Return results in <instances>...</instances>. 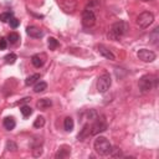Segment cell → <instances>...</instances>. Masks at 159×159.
Returning a JSON list of instances; mask_svg holds the SVG:
<instances>
[{
    "instance_id": "1",
    "label": "cell",
    "mask_w": 159,
    "mask_h": 159,
    "mask_svg": "<svg viewBox=\"0 0 159 159\" xmlns=\"http://www.w3.org/2000/svg\"><path fill=\"white\" fill-rule=\"evenodd\" d=\"M128 31V24L125 21H117L111 26V30L108 31L107 36L109 40L117 41L119 40L122 36H124Z\"/></svg>"
},
{
    "instance_id": "2",
    "label": "cell",
    "mask_w": 159,
    "mask_h": 159,
    "mask_svg": "<svg viewBox=\"0 0 159 159\" xmlns=\"http://www.w3.org/2000/svg\"><path fill=\"white\" fill-rule=\"evenodd\" d=\"M93 148H94V150L99 155L104 157V155H109V153L112 150V144L109 143V140L107 138H104V137H97L94 139Z\"/></svg>"
},
{
    "instance_id": "3",
    "label": "cell",
    "mask_w": 159,
    "mask_h": 159,
    "mask_svg": "<svg viewBox=\"0 0 159 159\" xmlns=\"http://www.w3.org/2000/svg\"><path fill=\"white\" fill-rule=\"evenodd\" d=\"M138 86H139V91L142 93H147V92L152 91L153 87L157 86V78L150 76V75H144L139 78Z\"/></svg>"
},
{
    "instance_id": "4",
    "label": "cell",
    "mask_w": 159,
    "mask_h": 159,
    "mask_svg": "<svg viewBox=\"0 0 159 159\" xmlns=\"http://www.w3.org/2000/svg\"><path fill=\"white\" fill-rule=\"evenodd\" d=\"M112 84V78L109 73H103L97 80V91L99 93H106Z\"/></svg>"
},
{
    "instance_id": "5",
    "label": "cell",
    "mask_w": 159,
    "mask_h": 159,
    "mask_svg": "<svg viewBox=\"0 0 159 159\" xmlns=\"http://www.w3.org/2000/svg\"><path fill=\"white\" fill-rule=\"evenodd\" d=\"M107 129V122L104 117H97L93 122V124L89 127V135H96L98 133H102Z\"/></svg>"
},
{
    "instance_id": "6",
    "label": "cell",
    "mask_w": 159,
    "mask_h": 159,
    "mask_svg": "<svg viewBox=\"0 0 159 159\" xmlns=\"http://www.w3.org/2000/svg\"><path fill=\"white\" fill-rule=\"evenodd\" d=\"M153 21H154V15L150 11H143L137 17V25L142 29L148 27L149 25H152Z\"/></svg>"
},
{
    "instance_id": "7",
    "label": "cell",
    "mask_w": 159,
    "mask_h": 159,
    "mask_svg": "<svg viewBox=\"0 0 159 159\" xmlns=\"http://www.w3.org/2000/svg\"><path fill=\"white\" fill-rule=\"evenodd\" d=\"M82 24L84 27H92L96 24V15L93 11L84 9L82 12Z\"/></svg>"
},
{
    "instance_id": "8",
    "label": "cell",
    "mask_w": 159,
    "mask_h": 159,
    "mask_svg": "<svg viewBox=\"0 0 159 159\" xmlns=\"http://www.w3.org/2000/svg\"><path fill=\"white\" fill-rule=\"evenodd\" d=\"M137 56H138V58L140 60V61H143V62H153L154 60H155V53L153 52V51H150V50H148V48H140L138 52H137Z\"/></svg>"
},
{
    "instance_id": "9",
    "label": "cell",
    "mask_w": 159,
    "mask_h": 159,
    "mask_svg": "<svg viewBox=\"0 0 159 159\" xmlns=\"http://www.w3.org/2000/svg\"><path fill=\"white\" fill-rule=\"evenodd\" d=\"M60 6L65 12L72 14L77 9V0H61L60 1Z\"/></svg>"
},
{
    "instance_id": "10",
    "label": "cell",
    "mask_w": 159,
    "mask_h": 159,
    "mask_svg": "<svg viewBox=\"0 0 159 159\" xmlns=\"http://www.w3.org/2000/svg\"><path fill=\"white\" fill-rule=\"evenodd\" d=\"M26 34L30 36V37H34V39H40L43 36V31L40 30L39 27L36 26H27L26 27Z\"/></svg>"
},
{
    "instance_id": "11",
    "label": "cell",
    "mask_w": 159,
    "mask_h": 159,
    "mask_svg": "<svg viewBox=\"0 0 159 159\" xmlns=\"http://www.w3.org/2000/svg\"><path fill=\"white\" fill-rule=\"evenodd\" d=\"M45 61H46V55L45 53H36V55H34L32 57H31V62H32V65L35 66V67H41L43 63H45Z\"/></svg>"
},
{
    "instance_id": "12",
    "label": "cell",
    "mask_w": 159,
    "mask_h": 159,
    "mask_svg": "<svg viewBox=\"0 0 159 159\" xmlns=\"http://www.w3.org/2000/svg\"><path fill=\"white\" fill-rule=\"evenodd\" d=\"M98 52H99V55H102L103 57H106L107 60H111V61H114L116 60V56L113 55V52L111 51V50H108L106 46H103V45H99L98 47Z\"/></svg>"
},
{
    "instance_id": "13",
    "label": "cell",
    "mask_w": 159,
    "mask_h": 159,
    "mask_svg": "<svg viewBox=\"0 0 159 159\" xmlns=\"http://www.w3.org/2000/svg\"><path fill=\"white\" fill-rule=\"evenodd\" d=\"M51 106H52V101L48 99V98H41V99L37 101V103H36V107H37L39 109H41V111H46V109H48Z\"/></svg>"
},
{
    "instance_id": "14",
    "label": "cell",
    "mask_w": 159,
    "mask_h": 159,
    "mask_svg": "<svg viewBox=\"0 0 159 159\" xmlns=\"http://www.w3.org/2000/svg\"><path fill=\"white\" fill-rule=\"evenodd\" d=\"M70 154H71V148L63 145V147H61V148L57 150V153H56L55 157H56V159H63V158H67Z\"/></svg>"
},
{
    "instance_id": "15",
    "label": "cell",
    "mask_w": 159,
    "mask_h": 159,
    "mask_svg": "<svg viewBox=\"0 0 159 159\" xmlns=\"http://www.w3.org/2000/svg\"><path fill=\"white\" fill-rule=\"evenodd\" d=\"M4 128L5 129H7V130H12L14 128H15V125H16V122H15V119L12 118V117H6L5 119H4Z\"/></svg>"
},
{
    "instance_id": "16",
    "label": "cell",
    "mask_w": 159,
    "mask_h": 159,
    "mask_svg": "<svg viewBox=\"0 0 159 159\" xmlns=\"http://www.w3.org/2000/svg\"><path fill=\"white\" fill-rule=\"evenodd\" d=\"M149 39H150V42H152L153 45H157V43H158V41H159V27H155V29L150 32Z\"/></svg>"
},
{
    "instance_id": "17",
    "label": "cell",
    "mask_w": 159,
    "mask_h": 159,
    "mask_svg": "<svg viewBox=\"0 0 159 159\" xmlns=\"http://www.w3.org/2000/svg\"><path fill=\"white\" fill-rule=\"evenodd\" d=\"M39 80H40V75H39V73H34V75L29 76V77L25 80V84H26V86H32V84H35Z\"/></svg>"
},
{
    "instance_id": "18",
    "label": "cell",
    "mask_w": 159,
    "mask_h": 159,
    "mask_svg": "<svg viewBox=\"0 0 159 159\" xmlns=\"http://www.w3.org/2000/svg\"><path fill=\"white\" fill-rule=\"evenodd\" d=\"M46 88H47V83L43 81H40V82H36V84L34 86V92L40 93V92H43Z\"/></svg>"
},
{
    "instance_id": "19",
    "label": "cell",
    "mask_w": 159,
    "mask_h": 159,
    "mask_svg": "<svg viewBox=\"0 0 159 159\" xmlns=\"http://www.w3.org/2000/svg\"><path fill=\"white\" fill-rule=\"evenodd\" d=\"M73 125H75L73 119H72L71 117H66V118H65V120H63V128H65V130L71 132V130L73 129Z\"/></svg>"
},
{
    "instance_id": "20",
    "label": "cell",
    "mask_w": 159,
    "mask_h": 159,
    "mask_svg": "<svg viewBox=\"0 0 159 159\" xmlns=\"http://www.w3.org/2000/svg\"><path fill=\"white\" fill-rule=\"evenodd\" d=\"M88 135H89V124H84L83 128L81 129V132L78 133V139L80 140H83Z\"/></svg>"
},
{
    "instance_id": "21",
    "label": "cell",
    "mask_w": 159,
    "mask_h": 159,
    "mask_svg": "<svg viewBox=\"0 0 159 159\" xmlns=\"http://www.w3.org/2000/svg\"><path fill=\"white\" fill-rule=\"evenodd\" d=\"M16 55L15 53H9V55H6L5 57H4V60H5V63H7V65H12V63H15V61H16Z\"/></svg>"
},
{
    "instance_id": "22",
    "label": "cell",
    "mask_w": 159,
    "mask_h": 159,
    "mask_svg": "<svg viewBox=\"0 0 159 159\" xmlns=\"http://www.w3.org/2000/svg\"><path fill=\"white\" fill-rule=\"evenodd\" d=\"M20 40V36H19V34H16V32H11V34H9V36H7V41L10 42V43H16L17 41Z\"/></svg>"
},
{
    "instance_id": "23",
    "label": "cell",
    "mask_w": 159,
    "mask_h": 159,
    "mask_svg": "<svg viewBox=\"0 0 159 159\" xmlns=\"http://www.w3.org/2000/svg\"><path fill=\"white\" fill-rule=\"evenodd\" d=\"M20 112L22 113L24 117H29V116H31V113H32V108H31L30 106H21Z\"/></svg>"
},
{
    "instance_id": "24",
    "label": "cell",
    "mask_w": 159,
    "mask_h": 159,
    "mask_svg": "<svg viewBox=\"0 0 159 159\" xmlns=\"http://www.w3.org/2000/svg\"><path fill=\"white\" fill-rule=\"evenodd\" d=\"M5 148H6V150H9V152H16V150H17V144H16L15 142H12V140H7Z\"/></svg>"
},
{
    "instance_id": "25",
    "label": "cell",
    "mask_w": 159,
    "mask_h": 159,
    "mask_svg": "<svg viewBox=\"0 0 159 159\" xmlns=\"http://www.w3.org/2000/svg\"><path fill=\"white\" fill-rule=\"evenodd\" d=\"M47 46H48L50 50H55V48H57V46H58V41H57L55 37H50L48 41H47Z\"/></svg>"
},
{
    "instance_id": "26",
    "label": "cell",
    "mask_w": 159,
    "mask_h": 159,
    "mask_svg": "<svg viewBox=\"0 0 159 159\" xmlns=\"http://www.w3.org/2000/svg\"><path fill=\"white\" fill-rule=\"evenodd\" d=\"M42 154V144H39V145H34L32 147V155L34 157H40Z\"/></svg>"
},
{
    "instance_id": "27",
    "label": "cell",
    "mask_w": 159,
    "mask_h": 159,
    "mask_svg": "<svg viewBox=\"0 0 159 159\" xmlns=\"http://www.w3.org/2000/svg\"><path fill=\"white\" fill-rule=\"evenodd\" d=\"M11 17H12V12L6 11V12H1L0 14V21H2V22H9Z\"/></svg>"
},
{
    "instance_id": "28",
    "label": "cell",
    "mask_w": 159,
    "mask_h": 159,
    "mask_svg": "<svg viewBox=\"0 0 159 159\" xmlns=\"http://www.w3.org/2000/svg\"><path fill=\"white\" fill-rule=\"evenodd\" d=\"M43 125H45V118L41 117V116H39V117L35 119V122H34V127H35V128H41V127H43Z\"/></svg>"
},
{
    "instance_id": "29",
    "label": "cell",
    "mask_w": 159,
    "mask_h": 159,
    "mask_svg": "<svg viewBox=\"0 0 159 159\" xmlns=\"http://www.w3.org/2000/svg\"><path fill=\"white\" fill-rule=\"evenodd\" d=\"M9 22H10V26H11L12 29H16V27L19 26V24H20V20H17L16 17H11Z\"/></svg>"
},
{
    "instance_id": "30",
    "label": "cell",
    "mask_w": 159,
    "mask_h": 159,
    "mask_svg": "<svg viewBox=\"0 0 159 159\" xmlns=\"http://www.w3.org/2000/svg\"><path fill=\"white\" fill-rule=\"evenodd\" d=\"M7 46V41L6 39H0V50H5Z\"/></svg>"
},
{
    "instance_id": "31",
    "label": "cell",
    "mask_w": 159,
    "mask_h": 159,
    "mask_svg": "<svg viewBox=\"0 0 159 159\" xmlns=\"http://www.w3.org/2000/svg\"><path fill=\"white\" fill-rule=\"evenodd\" d=\"M143 1H150V0H143Z\"/></svg>"
}]
</instances>
